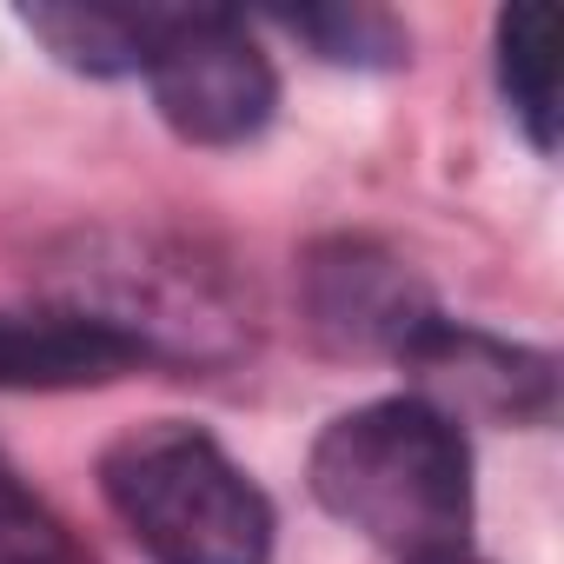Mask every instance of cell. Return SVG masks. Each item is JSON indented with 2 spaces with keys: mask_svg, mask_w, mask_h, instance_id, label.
Wrapping results in <instances>:
<instances>
[{
  "mask_svg": "<svg viewBox=\"0 0 564 564\" xmlns=\"http://www.w3.org/2000/svg\"><path fill=\"white\" fill-rule=\"evenodd\" d=\"M399 366L419 372V392L432 412H445L452 425L465 412L478 419H511V425H544L551 419V359L544 352H524V346H505L491 333H471V326H452V319H425L405 346H399Z\"/></svg>",
  "mask_w": 564,
  "mask_h": 564,
  "instance_id": "4",
  "label": "cell"
},
{
  "mask_svg": "<svg viewBox=\"0 0 564 564\" xmlns=\"http://www.w3.org/2000/svg\"><path fill=\"white\" fill-rule=\"evenodd\" d=\"M100 491L153 564H265L272 551V505L199 425H133L107 445Z\"/></svg>",
  "mask_w": 564,
  "mask_h": 564,
  "instance_id": "2",
  "label": "cell"
},
{
  "mask_svg": "<svg viewBox=\"0 0 564 564\" xmlns=\"http://www.w3.org/2000/svg\"><path fill=\"white\" fill-rule=\"evenodd\" d=\"M0 564H94V557L67 538V524L47 505H34L0 471Z\"/></svg>",
  "mask_w": 564,
  "mask_h": 564,
  "instance_id": "10",
  "label": "cell"
},
{
  "mask_svg": "<svg viewBox=\"0 0 564 564\" xmlns=\"http://www.w3.org/2000/svg\"><path fill=\"white\" fill-rule=\"evenodd\" d=\"M147 87L160 120L193 147L252 140L279 100L272 61L226 8H166V28L147 54Z\"/></svg>",
  "mask_w": 564,
  "mask_h": 564,
  "instance_id": "3",
  "label": "cell"
},
{
  "mask_svg": "<svg viewBox=\"0 0 564 564\" xmlns=\"http://www.w3.org/2000/svg\"><path fill=\"white\" fill-rule=\"evenodd\" d=\"M313 319H319V333H339L346 346L399 352L432 319V306L412 293V279L392 259H379L366 246H339L313 265Z\"/></svg>",
  "mask_w": 564,
  "mask_h": 564,
  "instance_id": "6",
  "label": "cell"
},
{
  "mask_svg": "<svg viewBox=\"0 0 564 564\" xmlns=\"http://www.w3.org/2000/svg\"><path fill=\"white\" fill-rule=\"evenodd\" d=\"M153 352L100 313H0V392H80L140 372Z\"/></svg>",
  "mask_w": 564,
  "mask_h": 564,
  "instance_id": "5",
  "label": "cell"
},
{
  "mask_svg": "<svg viewBox=\"0 0 564 564\" xmlns=\"http://www.w3.org/2000/svg\"><path fill=\"white\" fill-rule=\"evenodd\" d=\"M279 28H293L300 41H313L339 67H392V61H405V34L372 8H300V14H279Z\"/></svg>",
  "mask_w": 564,
  "mask_h": 564,
  "instance_id": "9",
  "label": "cell"
},
{
  "mask_svg": "<svg viewBox=\"0 0 564 564\" xmlns=\"http://www.w3.org/2000/svg\"><path fill=\"white\" fill-rule=\"evenodd\" d=\"M498 87L538 153L557 147V21L538 0L498 14Z\"/></svg>",
  "mask_w": 564,
  "mask_h": 564,
  "instance_id": "8",
  "label": "cell"
},
{
  "mask_svg": "<svg viewBox=\"0 0 564 564\" xmlns=\"http://www.w3.org/2000/svg\"><path fill=\"white\" fill-rule=\"evenodd\" d=\"M412 564H478V557H465V551H438V557H412Z\"/></svg>",
  "mask_w": 564,
  "mask_h": 564,
  "instance_id": "11",
  "label": "cell"
},
{
  "mask_svg": "<svg viewBox=\"0 0 564 564\" xmlns=\"http://www.w3.org/2000/svg\"><path fill=\"white\" fill-rule=\"evenodd\" d=\"M313 498L359 538L412 557L465 551L471 452L465 432L425 399H379L333 419L313 445Z\"/></svg>",
  "mask_w": 564,
  "mask_h": 564,
  "instance_id": "1",
  "label": "cell"
},
{
  "mask_svg": "<svg viewBox=\"0 0 564 564\" xmlns=\"http://www.w3.org/2000/svg\"><path fill=\"white\" fill-rule=\"evenodd\" d=\"M21 21L54 47V61L113 80V74H147L166 8H100V0H87V8H28Z\"/></svg>",
  "mask_w": 564,
  "mask_h": 564,
  "instance_id": "7",
  "label": "cell"
}]
</instances>
